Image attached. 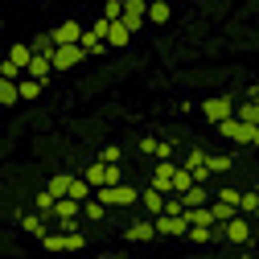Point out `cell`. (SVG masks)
<instances>
[{"label": "cell", "instance_id": "cell-1", "mask_svg": "<svg viewBox=\"0 0 259 259\" xmlns=\"http://www.w3.org/2000/svg\"><path fill=\"white\" fill-rule=\"evenodd\" d=\"M136 198H140V185H132V181H119V185H103V189H95V202H99L103 210L136 206Z\"/></svg>", "mask_w": 259, "mask_h": 259}, {"label": "cell", "instance_id": "cell-2", "mask_svg": "<svg viewBox=\"0 0 259 259\" xmlns=\"http://www.w3.org/2000/svg\"><path fill=\"white\" fill-rule=\"evenodd\" d=\"M82 181L91 189H103V185H119L123 181V165H103V160H95V165L82 169Z\"/></svg>", "mask_w": 259, "mask_h": 259}, {"label": "cell", "instance_id": "cell-3", "mask_svg": "<svg viewBox=\"0 0 259 259\" xmlns=\"http://www.w3.org/2000/svg\"><path fill=\"white\" fill-rule=\"evenodd\" d=\"M148 13V5H144V0H123V13H119V25L127 29V33H140V29H144V17Z\"/></svg>", "mask_w": 259, "mask_h": 259}, {"label": "cell", "instance_id": "cell-4", "mask_svg": "<svg viewBox=\"0 0 259 259\" xmlns=\"http://www.w3.org/2000/svg\"><path fill=\"white\" fill-rule=\"evenodd\" d=\"M218 235H222L226 243H239V247H247V243H251V222H247L243 214H235L231 222H222V226H218Z\"/></svg>", "mask_w": 259, "mask_h": 259}, {"label": "cell", "instance_id": "cell-5", "mask_svg": "<svg viewBox=\"0 0 259 259\" xmlns=\"http://www.w3.org/2000/svg\"><path fill=\"white\" fill-rule=\"evenodd\" d=\"M202 115L218 127L222 119H231V115H235V99H226V95H214V99H206V103H202Z\"/></svg>", "mask_w": 259, "mask_h": 259}, {"label": "cell", "instance_id": "cell-6", "mask_svg": "<svg viewBox=\"0 0 259 259\" xmlns=\"http://www.w3.org/2000/svg\"><path fill=\"white\" fill-rule=\"evenodd\" d=\"M82 58H87V54H82L78 46H54V54H50V70H74Z\"/></svg>", "mask_w": 259, "mask_h": 259}, {"label": "cell", "instance_id": "cell-7", "mask_svg": "<svg viewBox=\"0 0 259 259\" xmlns=\"http://www.w3.org/2000/svg\"><path fill=\"white\" fill-rule=\"evenodd\" d=\"M152 231H156V235H169V239H185L189 226H185L181 214H156V218H152Z\"/></svg>", "mask_w": 259, "mask_h": 259}, {"label": "cell", "instance_id": "cell-8", "mask_svg": "<svg viewBox=\"0 0 259 259\" xmlns=\"http://www.w3.org/2000/svg\"><path fill=\"white\" fill-rule=\"evenodd\" d=\"M78 37H82V25H78V21H62L54 33H50L54 46H78Z\"/></svg>", "mask_w": 259, "mask_h": 259}, {"label": "cell", "instance_id": "cell-9", "mask_svg": "<svg viewBox=\"0 0 259 259\" xmlns=\"http://www.w3.org/2000/svg\"><path fill=\"white\" fill-rule=\"evenodd\" d=\"M177 202H181V210L210 206V185H189V189H181V193H177Z\"/></svg>", "mask_w": 259, "mask_h": 259}, {"label": "cell", "instance_id": "cell-10", "mask_svg": "<svg viewBox=\"0 0 259 259\" xmlns=\"http://www.w3.org/2000/svg\"><path fill=\"white\" fill-rule=\"evenodd\" d=\"M136 202L144 206V214H148V218H156L160 210H165V193H156L152 185H144V189H140V198H136Z\"/></svg>", "mask_w": 259, "mask_h": 259}, {"label": "cell", "instance_id": "cell-11", "mask_svg": "<svg viewBox=\"0 0 259 259\" xmlns=\"http://www.w3.org/2000/svg\"><path fill=\"white\" fill-rule=\"evenodd\" d=\"M127 41H132V33H127V29H123L119 21H107V33H103V46H107V50H123Z\"/></svg>", "mask_w": 259, "mask_h": 259}, {"label": "cell", "instance_id": "cell-12", "mask_svg": "<svg viewBox=\"0 0 259 259\" xmlns=\"http://www.w3.org/2000/svg\"><path fill=\"white\" fill-rule=\"evenodd\" d=\"M123 239H132V243H148V239H156V231H152V218H136V222L123 231Z\"/></svg>", "mask_w": 259, "mask_h": 259}, {"label": "cell", "instance_id": "cell-13", "mask_svg": "<svg viewBox=\"0 0 259 259\" xmlns=\"http://www.w3.org/2000/svg\"><path fill=\"white\" fill-rule=\"evenodd\" d=\"M54 70H50V58H41V54H33L29 58V66H25V78H37L41 87H46V78H50Z\"/></svg>", "mask_w": 259, "mask_h": 259}, {"label": "cell", "instance_id": "cell-14", "mask_svg": "<svg viewBox=\"0 0 259 259\" xmlns=\"http://www.w3.org/2000/svg\"><path fill=\"white\" fill-rule=\"evenodd\" d=\"M5 58H9V62H13V66H17V70H21V74H25V66H29V58H33V50H29V41H13V46H9V54H5Z\"/></svg>", "mask_w": 259, "mask_h": 259}, {"label": "cell", "instance_id": "cell-15", "mask_svg": "<svg viewBox=\"0 0 259 259\" xmlns=\"http://www.w3.org/2000/svg\"><path fill=\"white\" fill-rule=\"evenodd\" d=\"M17 222H21V231H29V235H46L50 231V218H41V214H17Z\"/></svg>", "mask_w": 259, "mask_h": 259}, {"label": "cell", "instance_id": "cell-16", "mask_svg": "<svg viewBox=\"0 0 259 259\" xmlns=\"http://www.w3.org/2000/svg\"><path fill=\"white\" fill-rule=\"evenodd\" d=\"M46 193H50L54 202H58V198H66V193H70V173H54V177L46 181Z\"/></svg>", "mask_w": 259, "mask_h": 259}, {"label": "cell", "instance_id": "cell-17", "mask_svg": "<svg viewBox=\"0 0 259 259\" xmlns=\"http://www.w3.org/2000/svg\"><path fill=\"white\" fill-rule=\"evenodd\" d=\"M206 169H210V177H214V173H231L235 160L226 156V152H206Z\"/></svg>", "mask_w": 259, "mask_h": 259}, {"label": "cell", "instance_id": "cell-18", "mask_svg": "<svg viewBox=\"0 0 259 259\" xmlns=\"http://www.w3.org/2000/svg\"><path fill=\"white\" fill-rule=\"evenodd\" d=\"M37 95H41V82H37V78H25V74L17 78V99L29 103V99H37Z\"/></svg>", "mask_w": 259, "mask_h": 259}, {"label": "cell", "instance_id": "cell-19", "mask_svg": "<svg viewBox=\"0 0 259 259\" xmlns=\"http://www.w3.org/2000/svg\"><path fill=\"white\" fill-rule=\"evenodd\" d=\"M235 119H239V123H251V127H259V103H255V99H247L243 107H235Z\"/></svg>", "mask_w": 259, "mask_h": 259}, {"label": "cell", "instance_id": "cell-20", "mask_svg": "<svg viewBox=\"0 0 259 259\" xmlns=\"http://www.w3.org/2000/svg\"><path fill=\"white\" fill-rule=\"evenodd\" d=\"M78 50H82L87 58H91V54H107V46H103L99 37H95L91 29H82V37H78Z\"/></svg>", "mask_w": 259, "mask_h": 259}, {"label": "cell", "instance_id": "cell-21", "mask_svg": "<svg viewBox=\"0 0 259 259\" xmlns=\"http://www.w3.org/2000/svg\"><path fill=\"white\" fill-rule=\"evenodd\" d=\"M91 193H95V189H91L82 177H70V193H66L70 202H78V206H82V202H91Z\"/></svg>", "mask_w": 259, "mask_h": 259}, {"label": "cell", "instance_id": "cell-22", "mask_svg": "<svg viewBox=\"0 0 259 259\" xmlns=\"http://www.w3.org/2000/svg\"><path fill=\"white\" fill-rule=\"evenodd\" d=\"M181 169H185V173L206 169V148H189V152H185V160H181Z\"/></svg>", "mask_w": 259, "mask_h": 259}, {"label": "cell", "instance_id": "cell-23", "mask_svg": "<svg viewBox=\"0 0 259 259\" xmlns=\"http://www.w3.org/2000/svg\"><path fill=\"white\" fill-rule=\"evenodd\" d=\"M78 210H82L78 202H70V198H58V202H54V214H50V218H78Z\"/></svg>", "mask_w": 259, "mask_h": 259}, {"label": "cell", "instance_id": "cell-24", "mask_svg": "<svg viewBox=\"0 0 259 259\" xmlns=\"http://www.w3.org/2000/svg\"><path fill=\"white\" fill-rule=\"evenodd\" d=\"M206 210H210V222H214V226H222V222H231V218L239 214L235 206H222V202H214V206H206Z\"/></svg>", "mask_w": 259, "mask_h": 259}, {"label": "cell", "instance_id": "cell-25", "mask_svg": "<svg viewBox=\"0 0 259 259\" xmlns=\"http://www.w3.org/2000/svg\"><path fill=\"white\" fill-rule=\"evenodd\" d=\"M78 218H87V222H103V218H107V210H103L99 202L91 198V202H82V210H78Z\"/></svg>", "mask_w": 259, "mask_h": 259}, {"label": "cell", "instance_id": "cell-26", "mask_svg": "<svg viewBox=\"0 0 259 259\" xmlns=\"http://www.w3.org/2000/svg\"><path fill=\"white\" fill-rule=\"evenodd\" d=\"M152 25H165L169 17H173V5H148V13H144Z\"/></svg>", "mask_w": 259, "mask_h": 259}, {"label": "cell", "instance_id": "cell-27", "mask_svg": "<svg viewBox=\"0 0 259 259\" xmlns=\"http://www.w3.org/2000/svg\"><path fill=\"white\" fill-rule=\"evenodd\" d=\"M13 103H17V82L0 78V107H13Z\"/></svg>", "mask_w": 259, "mask_h": 259}, {"label": "cell", "instance_id": "cell-28", "mask_svg": "<svg viewBox=\"0 0 259 259\" xmlns=\"http://www.w3.org/2000/svg\"><path fill=\"white\" fill-rule=\"evenodd\" d=\"M41 247H46V251H66V235L46 231V235H41Z\"/></svg>", "mask_w": 259, "mask_h": 259}, {"label": "cell", "instance_id": "cell-29", "mask_svg": "<svg viewBox=\"0 0 259 259\" xmlns=\"http://www.w3.org/2000/svg\"><path fill=\"white\" fill-rule=\"evenodd\" d=\"M239 198H243V189H235V185H222V189H218V202H222V206H235V210H239Z\"/></svg>", "mask_w": 259, "mask_h": 259}, {"label": "cell", "instance_id": "cell-30", "mask_svg": "<svg viewBox=\"0 0 259 259\" xmlns=\"http://www.w3.org/2000/svg\"><path fill=\"white\" fill-rule=\"evenodd\" d=\"M29 50H33V54H41V58H50V54H54V41H50V33H37L33 41H29Z\"/></svg>", "mask_w": 259, "mask_h": 259}, {"label": "cell", "instance_id": "cell-31", "mask_svg": "<svg viewBox=\"0 0 259 259\" xmlns=\"http://www.w3.org/2000/svg\"><path fill=\"white\" fill-rule=\"evenodd\" d=\"M99 160H103V165H123V148H119V144H107V148L99 152Z\"/></svg>", "mask_w": 259, "mask_h": 259}, {"label": "cell", "instance_id": "cell-32", "mask_svg": "<svg viewBox=\"0 0 259 259\" xmlns=\"http://www.w3.org/2000/svg\"><path fill=\"white\" fill-rule=\"evenodd\" d=\"M239 127H243V123H239V119L231 115V119H222V123H218V132H222L226 140H231V144H235V140H239Z\"/></svg>", "mask_w": 259, "mask_h": 259}, {"label": "cell", "instance_id": "cell-33", "mask_svg": "<svg viewBox=\"0 0 259 259\" xmlns=\"http://www.w3.org/2000/svg\"><path fill=\"white\" fill-rule=\"evenodd\" d=\"M255 140H259V127L243 123V127H239V140H235V144H243V148H247V144H255Z\"/></svg>", "mask_w": 259, "mask_h": 259}, {"label": "cell", "instance_id": "cell-34", "mask_svg": "<svg viewBox=\"0 0 259 259\" xmlns=\"http://www.w3.org/2000/svg\"><path fill=\"white\" fill-rule=\"evenodd\" d=\"M255 202H259V193H255V189H247V193H243V198H239V214L247 218V214L255 210Z\"/></svg>", "mask_w": 259, "mask_h": 259}, {"label": "cell", "instance_id": "cell-35", "mask_svg": "<svg viewBox=\"0 0 259 259\" xmlns=\"http://www.w3.org/2000/svg\"><path fill=\"white\" fill-rule=\"evenodd\" d=\"M33 206H37V214H41V218H50V214H54V198H50L46 189L37 193V202H33Z\"/></svg>", "mask_w": 259, "mask_h": 259}, {"label": "cell", "instance_id": "cell-36", "mask_svg": "<svg viewBox=\"0 0 259 259\" xmlns=\"http://www.w3.org/2000/svg\"><path fill=\"white\" fill-rule=\"evenodd\" d=\"M119 13H123V0H107L103 5V21H119Z\"/></svg>", "mask_w": 259, "mask_h": 259}, {"label": "cell", "instance_id": "cell-37", "mask_svg": "<svg viewBox=\"0 0 259 259\" xmlns=\"http://www.w3.org/2000/svg\"><path fill=\"white\" fill-rule=\"evenodd\" d=\"M144 5H169V0H144Z\"/></svg>", "mask_w": 259, "mask_h": 259}, {"label": "cell", "instance_id": "cell-38", "mask_svg": "<svg viewBox=\"0 0 259 259\" xmlns=\"http://www.w3.org/2000/svg\"><path fill=\"white\" fill-rule=\"evenodd\" d=\"M251 218H259V202H255V210H251Z\"/></svg>", "mask_w": 259, "mask_h": 259}, {"label": "cell", "instance_id": "cell-39", "mask_svg": "<svg viewBox=\"0 0 259 259\" xmlns=\"http://www.w3.org/2000/svg\"><path fill=\"white\" fill-rule=\"evenodd\" d=\"M255 148H259V140H255Z\"/></svg>", "mask_w": 259, "mask_h": 259}]
</instances>
